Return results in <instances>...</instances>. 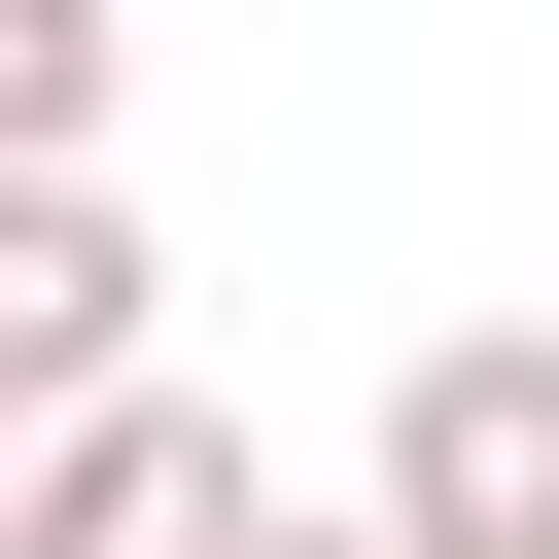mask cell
I'll use <instances>...</instances> for the list:
<instances>
[{
  "label": "cell",
  "mask_w": 559,
  "mask_h": 559,
  "mask_svg": "<svg viewBox=\"0 0 559 559\" xmlns=\"http://www.w3.org/2000/svg\"><path fill=\"white\" fill-rule=\"evenodd\" d=\"M0 559H280V489H245V419H175V384H105V419H35V489H0Z\"/></svg>",
  "instance_id": "7a4b0ae2"
},
{
  "label": "cell",
  "mask_w": 559,
  "mask_h": 559,
  "mask_svg": "<svg viewBox=\"0 0 559 559\" xmlns=\"http://www.w3.org/2000/svg\"><path fill=\"white\" fill-rule=\"evenodd\" d=\"M0 175H105V0H0Z\"/></svg>",
  "instance_id": "277c9868"
},
{
  "label": "cell",
  "mask_w": 559,
  "mask_h": 559,
  "mask_svg": "<svg viewBox=\"0 0 559 559\" xmlns=\"http://www.w3.org/2000/svg\"><path fill=\"white\" fill-rule=\"evenodd\" d=\"M384 524L419 559H559V314H454L384 384Z\"/></svg>",
  "instance_id": "6da1fadb"
},
{
  "label": "cell",
  "mask_w": 559,
  "mask_h": 559,
  "mask_svg": "<svg viewBox=\"0 0 559 559\" xmlns=\"http://www.w3.org/2000/svg\"><path fill=\"white\" fill-rule=\"evenodd\" d=\"M0 384H35V419L140 384V210H105V175H0Z\"/></svg>",
  "instance_id": "3957f363"
},
{
  "label": "cell",
  "mask_w": 559,
  "mask_h": 559,
  "mask_svg": "<svg viewBox=\"0 0 559 559\" xmlns=\"http://www.w3.org/2000/svg\"><path fill=\"white\" fill-rule=\"evenodd\" d=\"M280 559H419V524H384V489H349V524H280Z\"/></svg>",
  "instance_id": "5b68a950"
}]
</instances>
